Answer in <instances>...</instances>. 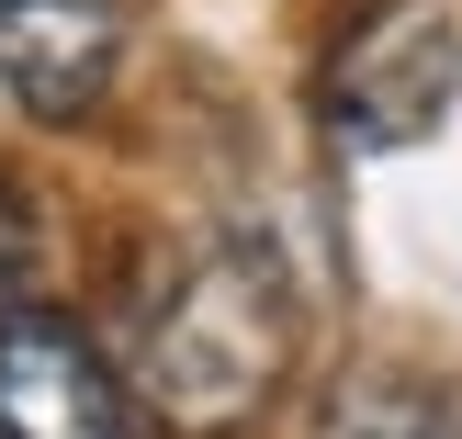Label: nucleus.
<instances>
[{"label": "nucleus", "mask_w": 462, "mask_h": 439, "mask_svg": "<svg viewBox=\"0 0 462 439\" xmlns=\"http://www.w3.org/2000/svg\"><path fill=\"white\" fill-rule=\"evenodd\" d=\"M125 23L113 0H0V90L23 113H90L113 90Z\"/></svg>", "instance_id": "nucleus-4"}, {"label": "nucleus", "mask_w": 462, "mask_h": 439, "mask_svg": "<svg viewBox=\"0 0 462 439\" xmlns=\"http://www.w3.org/2000/svg\"><path fill=\"white\" fill-rule=\"evenodd\" d=\"M293 361V293L260 248L215 237L147 293V327H135V395L158 406L180 439H226L282 395Z\"/></svg>", "instance_id": "nucleus-1"}, {"label": "nucleus", "mask_w": 462, "mask_h": 439, "mask_svg": "<svg viewBox=\"0 0 462 439\" xmlns=\"http://www.w3.org/2000/svg\"><path fill=\"white\" fill-rule=\"evenodd\" d=\"M328 439H462V417H451V395H429V383L373 372V383H350V395H338Z\"/></svg>", "instance_id": "nucleus-5"}, {"label": "nucleus", "mask_w": 462, "mask_h": 439, "mask_svg": "<svg viewBox=\"0 0 462 439\" xmlns=\"http://www.w3.org/2000/svg\"><path fill=\"white\" fill-rule=\"evenodd\" d=\"M23 270H34V225H23V203L0 192V305L23 293Z\"/></svg>", "instance_id": "nucleus-6"}, {"label": "nucleus", "mask_w": 462, "mask_h": 439, "mask_svg": "<svg viewBox=\"0 0 462 439\" xmlns=\"http://www.w3.org/2000/svg\"><path fill=\"white\" fill-rule=\"evenodd\" d=\"M0 439H135L125 372L45 305H0Z\"/></svg>", "instance_id": "nucleus-3"}, {"label": "nucleus", "mask_w": 462, "mask_h": 439, "mask_svg": "<svg viewBox=\"0 0 462 439\" xmlns=\"http://www.w3.org/2000/svg\"><path fill=\"white\" fill-rule=\"evenodd\" d=\"M462 102V23L451 0H373L338 34V57L316 68V124L350 158H395L429 147Z\"/></svg>", "instance_id": "nucleus-2"}]
</instances>
